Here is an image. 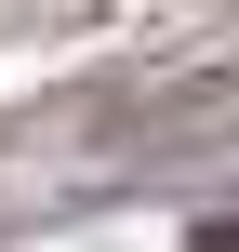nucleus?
Returning a JSON list of instances; mask_svg holds the SVG:
<instances>
[{"instance_id": "f257e3e1", "label": "nucleus", "mask_w": 239, "mask_h": 252, "mask_svg": "<svg viewBox=\"0 0 239 252\" xmlns=\"http://www.w3.org/2000/svg\"><path fill=\"white\" fill-rule=\"evenodd\" d=\"M186 252H239V213H213V226H200V239H186Z\"/></svg>"}]
</instances>
